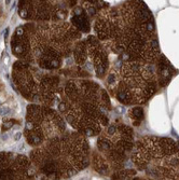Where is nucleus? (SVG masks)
Segmentation results:
<instances>
[{
    "instance_id": "2eb2a0df",
    "label": "nucleus",
    "mask_w": 179,
    "mask_h": 180,
    "mask_svg": "<svg viewBox=\"0 0 179 180\" xmlns=\"http://www.w3.org/2000/svg\"><path fill=\"white\" fill-rule=\"evenodd\" d=\"M72 23H74V27L78 30L88 31L90 28V24H88V17L84 15L82 9L77 8L74 11V16H72Z\"/></svg>"
},
{
    "instance_id": "f03ea898",
    "label": "nucleus",
    "mask_w": 179,
    "mask_h": 180,
    "mask_svg": "<svg viewBox=\"0 0 179 180\" xmlns=\"http://www.w3.org/2000/svg\"><path fill=\"white\" fill-rule=\"evenodd\" d=\"M65 130V120L58 111L42 105L28 106L25 137L30 145L40 147L50 139L63 135Z\"/></svg>"
},
{
    "instance_id": "ddd939ff",
    "label": "nucleus",
    "mask_w": 179,
    "mask_h": 180,
    "mask_svg": "<svg viewBox=\"0 0 179 180\" xmlns=\"http://www.w3.org/2000/svg\"><path fill=\"white\" fill-rule=\"evenodd\" d=\"M155 72H156V80H158V85L160 87H165L171 82L173 78L175 70L168 59L161 54L155 62Z\"/></svg>"
},
{
    "instance_id": "39448f33",
    "label": "nucleus",
    "mask_w": 179,
    "mask_h": 180,
    "mask_svg": "<svg viewBox=\"0 0 179 180\" xmlns=\"http://www.w3.org/2000/svg\"><path fill=\"white\" fill-rule=\"evenodd\" d=\"M124 28L156 34L154 18L147 4L142 1H127L118 7Z\"/></svg>"
},
{
    "instance_id": "7ed1b4c3",
    "label": "nucleus",
    "mask_w": 179,
    "mask_h": 180,
    "mask_svg": "<svg viewBox=\"0 0 179 180\" xmlns=\"http://www.w3.org/2000/svg\"><path fill=\"white\" fill-rule=\"evenodd\" d=\"M134 158L140 159L141 162L159 160L163 166H179V150L175 141L171 138L144 137L136 145Z\"/></svg>"
},
{
    "instance_id": "0eeeda50",
    "label": "nucleus",
    "mask_w": 179,
    "mask_h": 180,
    "mask_svg": "<svg viewBox=\"0 0 179 180\" xmlns=\"http://www.w3.org/2000/svg\"><path fill=\"white\" fill-rule=\"evenodd\" d=\"M123 23L120 17L118 8L100 10L94 23V30L97 38L102 42L107 50H110L122 36Z\"/></svg>"
},
{
    "instance_id": "20e7f679",
    "label": "nucleus",
    "mask_w": 179,
    "mask_h": 180,
    "mask_svg": "<svg viewBox=\"0 0 179 180\" xmlns=\"http://www.w3.org/2000/svg\"><path fill=\"white\" fill-rule=\"evenodd\" d=\"M64 92L66 98L70 103L90 104L107 112L110 109V100L107 91L102 89L99 84L93 81L70 80L67 82Z\"/></svg>"
},
{
    "instance_id": "f8f14e48",
    "label": "nucleus",
    "mask_w": 179,
    "mask_h": 180,
    "mask_svg": "<svg viewBox=\"0 0 179 180\" xmlns=\"http://www.w3.org/2000/svg\"><path fill=\"white\" fill-rule=\"evenodd\" d=\"M11 49L14 56L23 62L32 64V55L30 48V36L26 25L18 26L11 39Z\"/></svg>"
},
{
    "instance_id": "f3484780",
    "label": "nucleus",
    "mask_w": 179,
    "mask_h": 180,
    "mask_svg": "<svg viewBox=\"0 0 179 180\" xmlns=\"http://www.w3.org/2000/svg\"><path fill=\"white\" fill-rule=\"evenodd\" d=\"M128 113H130V118L134 122V124L135 125H139L140 122L144 119V109L140 106H137V107L132 108Z\"/></svg>"
},
{
    "instance_id": "9b49d317",
    "label": "nucleus",
    "mask_w": 179,
    "mask_h": 180,
    "mask_svg": "<svg viewBox=\"0 0 179 180\" xmlns=\"http://www.w3.org/2000/svg\"><path fill=\"white\" fill-rule=\"evenodd\" d=\"M88 57L92 59V65L96 76L99 78L108 73V54L107 49L100 40L95 36H88Z\"/></svg>"
},
{
    "instance_id": "a211bd4d",
    "label": "nucleus",
    "mask_w": 179,
    "mask_h": 180,
    "mask_svg": "<svg viewBox=\"0 0 179 180\" xmlns=\"http://www.w3.org/2000/svg\"><path fill=\"white\" fill-rule=\"evenodd\" d=\"M11 114V110L7 107H0V115H10Z\"/></svg>"
},
{
    "instance_id": "423d86ee",
    "label": "nucleus",
    "mask_w": 179,
    "mask_h": 180,
    "mask_svg": "<svg viewBox=\"0 0 179 180\" xmlns=\"http://www.w3.org/2000/svg\"><path fill=\"white\" fill-rule=\"evenodd\" d=\"M43 75L38 68L23 60H17L13 66L12 78L21 94L32 101H40V82Z\"/></svg>"
},
{
    "instance_id": "4468645a",
    "label": "nucleus",
    "mask_w": 179,
    "mask_h": 180,
    "mask_svg": "<svg viewBox=\"0 0 179 180\" xmlns=\"http://www.w3.org/2000/svg\"><path fill=\"white\" fill-rule=\"evenodd\" d=\"M74 60L77 63L78 65H85L86 62H88V44H86L85 41H81L79 40L76 44H74Z\"/></svg>"
},
{
    "instance_id": "1a4fd4ad",
    "label": "nucleus",
    "mask_w": 179,
    "mask_h": 180,
    "mask_svg": "<svg viewBox=\"0 0 179 180\" xmlns=\"http://www.w3.org/2000/svg\"><path fill=\"white\" fill-rule=\"evenodd\" d=\"M25 156L13 153H0V180H24L26 175Z\"/></svg>"
},
{
    "instance_id": "6ab92c4d",
    "label": "nucleus",
    "mask_w": 179,
    "mask_h": 180,
    "mask_svg": "<svg viewBox=\"0 0 179 180\" xmlns=\"http://www.w3.org/2000/svg\"><path fill=\"white\" fill-rule=\"evenodd\" d=\"M21 137H22V133H21V132H17L16 134L14 135V140H16V141H17V140H20Z\"/></svg>"
},
{
    "instance_id": "f257e3e1",
    "label": "nucleus",
    "mask_w": 179,
    "mask_h": 180,
    "mask_svg": "<svg viewBox=\"0 0 179 180\" xmlns=\"http://www.w3.org/2000/svg\"><path fill=\"white\" fill-rule=\"evenodd\" d=\"M121 82L127 91L131 105L147 103L158 90L155 63L145 64L141 62H123L120 68Z\"/></svg>"
},
{
    "instance_id": "6e6552de",
    "label": "nucleus",
    "mask_w": 179,
    "mask_h": 180,
    "mask_svg": "<svg viewBox=\"0 0 179 180\" xmlns=\"http://www.w3.org/2000/svg\"><path fill=\"white\" fill-rule=\"evenodd\" d=\"M60 11L50 1H21L18 7V15L23 20L39 23L63 20L66 14Z\"/></svg>"
},
{
    "instance_id": "dca6fc26",
    "label": "nucleus",
    "mask_w": 179,
    "mask_h": 180,
    "mask_svg": "<svg viewBox=\"0 0 179 180\" xmlns=\"http://www.w3.org/2000/svg\"><path fill=\"white\" fill-rule=\"evenodd\" d=\"M120 80H121L120 73H118L114 68H111L110 70H108V73L106 75V84L108 86V90L111 95L116 96V92H117V87Z\"/></svg>"
},
{
    "instance_id": "9d476101",
    "label": "nucleus",
    "mask_w": 179,
    "mask_h": 180,
    "mask_svg": "<svg viewBox=\"0 0 179 180\" xmlns=\"http://www.w3.org/2000/svg\"><path fill=\"white\" fill-rule=\"evenodd\" d=\"M40 103L46 107L57 106L65 98L64 89H60V81L53 76H43L40 82Z\"/></svg>"
}]
</instances>
